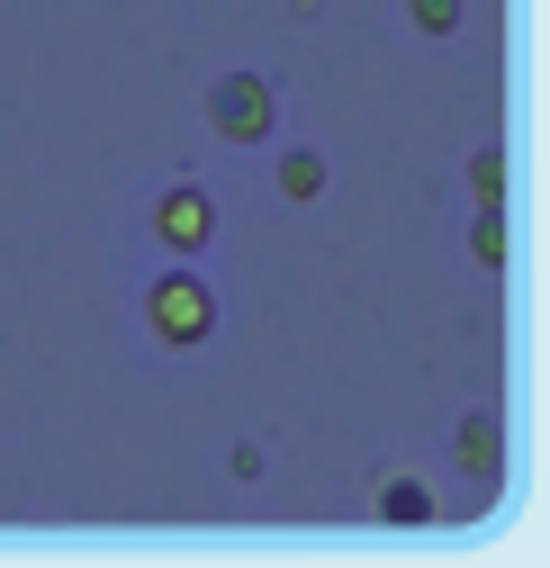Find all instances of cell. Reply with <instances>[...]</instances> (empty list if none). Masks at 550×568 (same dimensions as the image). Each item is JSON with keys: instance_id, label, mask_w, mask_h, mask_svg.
Wrapping results in <instances>:
<instances>
[{"instance_id": "obj_1", "label": "cell", "mask_w": 550, "mask_h": 568, "mask_svg": "<svg viewBox=\"0 0 550 568\" xmlns=\"http://www.w3.org/2000/svg\"><path fill=\"white\" fill-rule=\"evenodd\" d=\"M145 334L172 343V352H198V343L217 334V290H208L190 262L154 271V280H145Z\"/></svg>"}, {"instance_id": "obj_2", "label": "cell", "mask_w": 550, "mask_h": 568, "mask_svg": "<svg viewBox=\"0 0 550 568\" xmlns=\"http://www.w3.org/2000/svg\"><path fill=\"white\" fill-rule=\"evenodd\" d=\"M208 126L226 135V145H271V126H281V82L253 73V63L217 73L208 82Z\"/></svg>"}, {"instance_id": "obj_3", "label": "cell", "mask_w": 550, "mask_h": 568, "mask_svg": "<svg viewBox=\"0 0 550 568\" xmlns=\"http://www.w3.org/2000/svg\"><path fill=\"white\" fill-rule=\"evenodd\" d=\"M208 235H217V199L198 190V181H172V190L154 199V244L190 262V253H208Z\"/></svg>"}, {"instance_id": "obj_4", "label": "cell", "mask_w": 550, "mask_h": 568, "mask_svg": "<svg viewBox=\"0 0 550 568\" xmlns=\"http://www.w3.org/2000/svg\"><path fill=\"white\" fill-rule=\"evenodd\" d=\"M460 469L488 478V487L506 478V424H497V415H469V424H460Z\"/></svg>"}, {"instance_id": "obj_5", "label": "cell", "mask_w": 550, "mask_h": 568, "mask_svg": "<svg viewBox=\"0 0 550 568\" xmlns=\"http://www.w3.org/2000/svg\"><path fill=\"white\" fill-rule=\"evenodd\" d=\"M271 181H281V199H325V154L316 145H281V163H271Z\"/></svg>"}, {"instance_id": "obj_6", "label": "cell", "mask_w": 550, "mask_h": 568, "mask_svg": "<svg viewBox=\"0 0 550 568\" xmlns=\"http://www.w3.org/2000/svg\"><path fill=\"white\" fill-rule=\"evenodd\" d=\"M379 524H397V532L406 524H434V487L425 478H388L379 487Z\"/></svg>"}, {"instance_id": "obj_7", "label": "cell", "mask_w": 550, "mask_h": 568, "mask_svg": "<svg viewBox=\"0 0 550 568\" xmlns=\"http://www.w3.org/2000/svg\"><path fill=\"white\" fill-rule=\"evenodd\" d=\"M469 190H478V207L506 199V145H478V154H469Z\"/></svg>"}, {"instance_id": "obj_8", "label": "cell", "mask_w": 550, "mask_h": 568, "mask_svg": "<svg viewBox=\"0 0 550 568\" xmlns=\"http://www.w3.org/2000/svg\"><path fill=\"white\" fill-rule=\"evenodd\" d=\"M469 253L488 262V271L506 262V217H497V207H478V217H469Z\"/></svg>"}, {"instance_id": "obj_9", "label": "cell", "mask_w": 550, "mask_h": 568, "mask_svg": "<svg viewBox=\"0 0 550 568\" xmlns=\"http://www.w3.org/2000/svg\"><path fill=\"white\" fill-rule=\"evenodd\" d=\"M406 19H416L425 37H451L460 28V0H406Z\"/></svg>"}]
</instances>
